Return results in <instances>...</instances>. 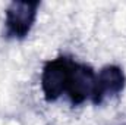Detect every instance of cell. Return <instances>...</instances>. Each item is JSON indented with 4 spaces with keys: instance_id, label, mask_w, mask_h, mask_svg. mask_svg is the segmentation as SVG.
<instances>
[{
    "instance_id": "cell-1",
    "label": "cell",
    "mask_w": 126,
    "mask_h": 125,
    "mask_svg": "<svg viewBox=\"0 0 126 125\" xmlns=\"http://www.w3.org/2000/svg\"><path fill=\"white\" fill-rule=\"evenodd\" d=\"M75 61L67 56H59L44 65L41 74V88L47 102H54L62 96L69 84Z\"/></svg>"
},
{
    "instance_id": "cell-2",
    "label": "cell",
    "mask_w": 126,
    "mask_h": 125,
    "mask_svg": "<svg viewBox=\"0 0 126 125\" xmlns=\"http://www.w3.org/2000/svg\"><path fill=\"white\" fill-rule=\"evenodd\" d=\"M38 1H12L6 9V35L9 38H25L37 19Z\"/></svg>"
},
{
    "instance_id": "cell-3",
    "label": "cell",
    "mask_w": 126,
    "mask_h": 125,
    "mask_svg": "<svg viewBox=\"0 0 126 125\" xmlns=\"http://www.w3.org/2000/svg\"><path fill=\"white\" fill-rule=\"evenodd\" d=\"M126 84L125 72L117 65H107L95 75V83L91 93L94 104H101L106 99L114 97L123 91Z\"/></svg>"
},
{
    "instance_id": "cell-4",
    "label": "cell",
    "mask_w": 126,
    "mask_h": 125,
    "mask_svg": "<svg viewBox=\"0 0 126 125\" xmlns=\"http://www.w3.org/2000/svg\"><path fill=\"white\" fill-rule=\"evenodd\" d=\"M95 83L94 69L87 63H73L69 84L66 88V93L69 96V100L73 106H78L84 103L93 93V87Z\"/></svg>"
}]
</instances>
